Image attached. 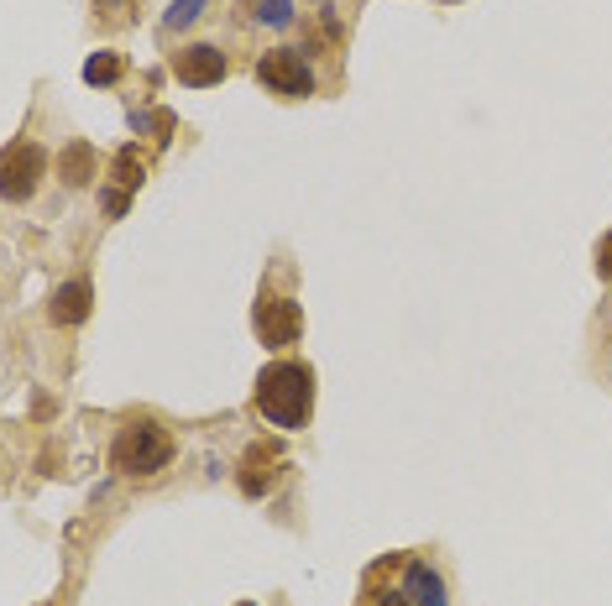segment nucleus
I'll return each mask as SVG.
<instances>
[{
  "mask_svg": "<svg viewBox=\"0 0 612 606\" xmlns=\"http://www.w3.org/2000/svg\"><path fill=\"white\" fill-rule=\"evenodd\" d=\"M121 74H126V58H121V53H110V48L84 58V84H89V89H110Z\"/></svg>",
  "mask_w": 612,
  "mask_h": 606,
  "instance_id": "obj_11",
  "label": "nucleus"
},
{
  "mask_svg": "<svg viewBox=\"0 0 612 606\" xmlns=\"http://www.w3.org/2000/svg\"><path fill=\"white\" fill-rule=\"evenodd\" d=\"M173 455H178V439H173V429L157 424V418L126 424L116 434V445H110V460H116V471H126V476H157L173 465Z\"/></svg>",
  "mask_w": 612,
  "mask_h": 606,
  "instance_id": "obj_2",
  "label": "nucleus"
},
{
  "mask_svg": "<svg viewBox=\"0 0 612 606\" xmlns=\"http://www.w3.org/2000/svg\"><path fill=\"white\" fill-rule=\"evenodd\" d=\"M225 74H231V63H225V53L215 42H189V48L173 58V79L184 89H215V84H225Z\"/></svg>",
  "mask_w": 612,
  "mask_h": 606,
  "instance_id": "obj_5",
  "label": "nucleus"
},
{
  "mask_svg": "<svg viewBox=\"0 0 612 606\" xmlns=\"http://www.w3.org/2000/svg\"><path fill=\"white\" fill-rule=\"evenodd\" d=\"M89 309H95V288L84 283V277H74V283H63L58 293H53V324H63V330H74V324H84L89 319Z\"/></svg>",
  "mask_w": 612,
  "mask_h": 606,
  "instance_id": "obj_9",
  "label": "nucleus"
},
{
  "mask_svg": "<svg viewBox=\"0 0 612 606\" xmlns=\"http://www.w3.org/2000/svg\"><path fill=\"white\" fill-rule=\"evenodd\" d=\"M116 183H121V189H142V183H147V173H142V147H121L116 152Z\"/></svg>",
  "mask_w": 612,
  "mask_h": 606,
  "instance_id": "obj_12",
  "label": "nucleus"
},
{
  "mask_svg": "<svg viewBox=\"0 0 612 606\" xmlns=\"http://www.w3.org/2000/svg\"><path fill=\"white\" fill-rule=\"evenodd\" d=\"M58 173L68 189H84V183H95V147L89 142H68L63 157H58Z\"/></svg>",
  "mask_w": 612,
  "mask_h": 606,
  "instance_id": "obj_10",
  "label": "nucleus"
},
{
  "mask_svg": "<svg viewBox=\"0 0 612 606\" xmlns=\"http://www.w3.org/2000/svg\"><path fill=\"white\" fill-rule=\"evenodd\" d=\"M377 606H414V601H408L403 591H382V596H377Z\"/></svg>",
  "mask_w": 612,
  "mask_h": 606,
  "instance_id": "obj_16",
  "label": "nucleus"
},
{
  "mask_svg": "<svg viewBox=\"0 0 612 606\" xmlns=\"http://www.w3.org/2000/svg\"><path fill=\"white\" fill-rule=\"evenodd\" d=\"M597 272H602V277H612V236L602 241V262H597Z\"/></svg>",
  "mask_w": 612,
  "mask_h": 606,
  "instance_id": "obj_17",
  "label": "nucleus"
},
{
  "mask_svg": "<svg viewBox=\"0 0 612 606\" xmlns=\"http://www.w3.org/2000/svg\"><path fill=\"white\" fill-rule=\"evenodd\" d=\"M42 168H48V152L37 142H11L0 152V199L6 204H27L42 183Z\"/></svg>",
  "mask_w": 612,
  "mask_h": 606,
  "instance_id": "obj_3",
  "label": "nucleus"
},
{
  "mask_svg": "<svg viewBox=\"0 0 612 606\" xmlns=\"http://www.w3.org/2000/svg\"><path fill=\"white\" fill-rule=\"evenodd\" d=\"M257 84L272 89V95L304 100V95H314V68L299 48H272L257 58Z\"/></svg>",
  "mask_w": 612,
  "mask_h": 606,
  "instance_id": "obj_4",
  "label": "nucleus"
},
{
  "mask_svg": "<svg viewBox=\"0 0 612 606\" xmlns=\"http://www.w3.org/2000/svg\"><path fill=\"white\" fill-rule=\"evenodd\" d=\"M100 209H105V220H121L126 209H131V189H121V183H116V189H105L100 194Z\"/></svg>",
  "mask_w": 612,
  "mask_h": 606,
  "instance_id": "obj_15",
  "label": "nucleus"
},
{
  "mask_svg": "<svg viewBox=\"0 0 612 606\" xmlns=\"http://www.w3.org/2000/svg\"><path fill=\"white\" fill-rule=\"evenodd\" d=\"M257 21H262V27H288V21H293V0H257Z\"/></svg>",
  "mask_w": 612,
  "mask_h": 606,
  "instance_id": "obj_14",
  "label": "nucleus"
},
{
  "mask_svg": "<svg viewBox=\"0 0 612 606\" xmlns=\"http://www.w3.org/2000/svg\"><path fill=\"white\" fill-rule=\"evenodd\" d=\"M257 413L272 429H304L314 413V371L304 361H272L257 377Z\"/></svg>",
  "mask_w": 612,
  "mask_h": 606,
  "instance_id": "obj_1",
  "label": "nucleus"
},
{
  "mask_svg": "<svg viewBox=\"0 0 612 606\" xmlns=\"http://www.w3.org/2000/svg\"><path fill=\"white\" fill-rule=\"evenodd\" d=\"M278 460H283L278 439H262V445L246 450V460L236 465L241 492H246V497H267V492H272V481H278Z\"/></svg>",
  "mask_w": 612,
  "mask_h": 606,
  "instance_id": "obj_7",
  "label": "nucleus"
},
{
  "mask_svg": "<svg viewBox=\"0 0 612 606\" xmlns=\"http://www.w3.org/2000/svg\"><path fill=\"white\" fill-rule=\"evenodd\" d=\"M252 324H257V340L267 345V351H283V345H293L304 335V309L293 298H262Z\"/></svg>",
  "mask_w": 612,
  "mask_h": 606,
  "instance_id": "obj_6",
  "label": "nucleus"
},
{
  "mask_svg": "<svg viewBox=\"0 0 612 606\" xmlns=\"http://www.w3.org/2000/svg\"><path fill=\"white\" fill-rule=\"evenodd\" d=\"M414 606H450V591H445V580L435 565H424V559H408L403 565V586H398Z\"/></svg>",
  "mask_w": 612,
  "mask_h": 606,
  "instance_id": "obj_8",
  "label": "nucleus"
},
{
  "mask_svg": "<svg viewBox=\"0 0 612 606\" xmlns=\"http://www.w3.org/2000/svg\"><path fill=\"white\" fill-rule=\"evenodd\" d=\"M236 606H257V601H236Z\"/></svg>",
  "mask_w": 612,
  "mask_h": 606,
  "instance_id": "obj_18",
  "label": "nucleus"
},
{
  "mask_svg": "<svg viewBox=\"0 0 612 606\" xmlns=\"http://www.w3.org/2000/svg\"><path fill=\"white\" fill-rule=\"evenodd\" d=\"M199 16H204V0H173V6L163 11V27L168 32H184V27H194Z\"/></svg>",
  "mask_w": 612,
  "mask_h": 606,
  "instance_id": "obj_13",
  "label": "nucleus"
}]
</instances>
